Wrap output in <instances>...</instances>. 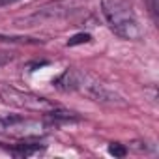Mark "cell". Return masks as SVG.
<instances>
[{"label": "cell", "mask_w": 159, "mask_h": 159, "mask_svg": "<svg viewBox=\"0 0 159 159\" xmlns=\"http://www.w3.org/2000/svg\"><path fill=\"white\" fill-rule=\"evenodd\" d=\"M146 6H148V10H150L152 17H153V19H157V0H146Z\"/></svg>", "instance_id": "obj_9"}, {"label": "cell", "mask_w": 159, "mask_h": 159, "mask_svg": "<svg viewBox=\"0 0 159 159\" xmlns=\"http://www.w3.org/2000/svg\"><path fill=\"white\" fill-rule=\"evenodd\" d=\"M101 13L109 28L122 39H142V26L127 0H101Z\"/></svg>", "instance_id": "obj_2"}, {"label": "cell", "mask_w": 159, "mask_h": 159, "mask_svg": "<svg viewBox=\"0 0 159 159\" xmlns=\"http://www.w3.org/2000/svg\"><path fill=\"white\" fill-rule=\"evenodd\" d=\"M56 88L64 90V92H81L86 98H90L92 101L103 103V105H116V107H124L125 101L120 94H116L114 90H111L107 84H103L101 81L86 71H79V69H66L56 81H54Z\"/></svg>", "instance_id": "obj_1"}, {"label": "cell", "mask_w": 159, "mask_h": 159, "mask_svg": "<svg viewBox=\"0 0 159 159\" xmlns=\"http://www.w3.org/2000/svg\"><path fill=\"white\" fill-rule=\"evenodd\" d=\"M0 99L8 105H11V107L23 109V111H28V112H41V114H49L51 111H54L58 107L56 103H52L47 98L36 96L32 92L17 90L10 84H0Z\"/></svg>", "instance_id": "obj_3"}, {"label": "cell", "mask_w": 159, "mask_h": 159, "mask_svg": "<svg viewBox=\"0 0 159 159\" xmlns=\"http://www.w3.org/2000/svg\"><path fill=\"white\" fill-rule=\"evenodd\" d=\"M109 153L114 155V157H124L127 153V148L124 144H120V142H111L109 144Z\"/></svg>", "instance_id": "obj_6"}, {"label": "cell", "mask_w": 159, "mask_h": 159, "mask_svg": "<svg viewBox=\"0 0 159 159\" xmlns=\"http://www.w3.org/2000/svg\"><path fill=\"white\" fill-rule=\"evenodd\" d=\"M15 60V54L13 52H10V51H0V67L2 66H8L10 62H13Z\"/></svg>", "instance_id": "obj_8"}, {"label": "cell", "mask_w": 159, "mask_h": 159, "mask_svg": "<svg viewBox=\"0 0 159 159\" xmlns=\"http://www.w3.org/2000/svg\"><path fill=\"white\" fill-rule=\"evenodd\" d=\"M0 133H6V118H0Z\"/></svg>", "instance_id": "obj_11"}, {"label": "cell", "mask_w": 159, "mask_h": 159, "mask_svg": "<svg viewBox=\"0 0 159 159\" xmlns=\"http://www.w3.org/2000/svg\"><path fill=\"white\" fill-rule=\"evenodd\" d=\"M92 38H90V34H77V36H73L69 41H67V47H75V45H81V43H88Z\"/></svg>", "instance_id": "obj_7"}, {"label": "cell", "mask_w": 159, "mask_h": 159, "mask_svg": "<svg viewBox=\"0 0 159 159\" xmlns=\"http://www.w3.org/2000/svg\"><path fill=\"white\" fill-rule=\"evenodd\" d=\"M15 2H21V0H0V8L10 6V4H15Z\"/></svg>", "instance_id": "obj_10"}, {"label": "cell", "mask_w": 159, "mask_h": 159, "mask_svg": "<svg viewBox=\"0 0 159 159\" xmlns=\"http://www.w3.org/2000/svg\"><path fill=\"white\" fill-rule=\"evenodd\" d=\"M69 13V8L62 6V4H54V6H47V8H41L39 11L32 13V15H26L23 19H19L17 23L21 26H34L41 21H49V19H58V17H64Z\"/></svg>", "instance_id": "obj_4"}, {"label": "cell", "mask_w": 159, "mask_h": 159, "mask_svg": "<svg viewBox=\"0 0 159 159\" xmlns=\"http://www.w3.org/2000/svg\"><path fill=\"white\" fill-rule=\"evenodd\" d=\"M41 148H43V146H39V144H28V142H23V144H17V146L11 150V153L17 155V157H28V155L39 152Z\"/></svg>", "instance_id": "obj_5"}]
</instances>
